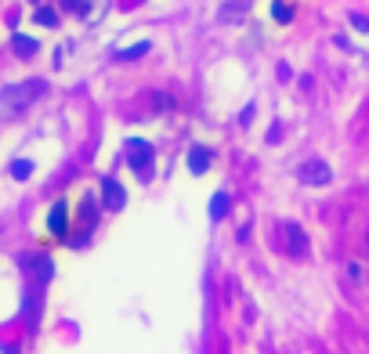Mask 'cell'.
<instances>
[{"instance_id":"6da1fadb","label":"cell","mask_w":369,"mask_h":354,"mask_svg":"<svg viewBox=\"0 0 369 354\" xmlns=\"http://www.w3.org/2000/svg\"><path fill=\"white\" fill-rule=\"evenodd\" d=\"M44 91H47V80H22V84H8L4 91H0V120H19Z\"/></svg>"},{"instance_id":"7a4b0ae2","label":"cell","mask_w":369,"mask_h":354,"mask_svg":"<svg viewBox=\"0 0 369 354\" xmlns=\"http://www.w3.org/2000/svg\"><path fill=\"white\" fill-rule=\"evenodd\" d=\"M152 159H156V152H152L149 141H141V138L127 141V167H131L138 177H149L152 174Z\"/></svg>"},{"instance_id":"3957f363","label":"cell","mask_w":369,"mask_h":354,"mask_svg":"<svg viewBox=\"0 0 369 354\" xmlns=\"http://www.w3.org/2000/svg\"><path fill=\"white\" fill-rule=\"evenodd\" d=\"M282 243H286V253L297 257V261L308 257V235H304V228H300L297 221H286L282 224Z\"/></svg>"},{"instance_id":"277c9868","label":"cell","mask_w":369,"mask_h":354,"mask_svg":"<svg viewBox=\"0 0 369 354\" xmlns=\"http://www.w3.org/2000/svg\"><path fill=\"white\" fill-rule=\"evenodd\" d=\"M22 268L37 279V286L51 282V275H55V264H51V257H47V253H29V257H22Z\"/></svg>"},{"instance_id":"5b68a950","label":"cell","mask_w":369,"mask_h":354,"mask_svg":"<svg viewBox=\"0 0 369 354\" xmlns=\"http://www.w3.org/2000/svg\"><path fill=\"white\" fill-rule=\"evenodd\" d=\"M300 181L315 185V188H326L333 181V170H330V163H323V159H308V163L300 167Z\"/></svg>"},{"instance_id":"8992f818","label":"cell","mask_w":369,"mask_h":354,"mask_svg":"<svg viewBox=\"0 0 369 354\" xmlns=\"http://www.w3.org/2000/svg\"><path fill=\"white\" fill-rule=\"evenodd\" d=\"M102 206L112 214L127 206V192H123V185L116 181V177H102Z\"/></svg>"},{"instance_id":"52a82bcc","label":"cell","mask_w":369,"mask_h":354,"mask_svg":"<svg viewBox=\"0 0 369 354\" xmlns=\"http://www.w3.org/2000/svg\"><path fill=\"white\" fill-rule=\"evenodd\" d=\"M47 228H51V235L66 239V232H69V206L66 203H55L51 206V214H47Z\"/></svg>"},{"instance_id":"ba28073f","label":"cell","mask_w":369,"mask_h":354,"mask_svg":"<svg viewBox=\"0 0 369 354\" xmlns=\"http://www.w3.org/2000/svg\"><path fill=\"white\" fill-rule=\"evenodd\" d=\"M188 170L192 174H206V170H210V149L192 145V149H188Z\"/></svg>"},{"instance_id":"9c48e42d","label":"cell","mask_w":369,"mask_h":354,"mask_svg":"<svg viewBox=\"0 0 369 354\" xmlns=\"http://www.w3.org/2000/svg\"><path fill=\"white\" fill-rule=\"evenodd\" d=\"M11 51L19 55V58H33V55L40 51V44H37L33 37H26V33H15V37H11Z\"/></svg>"},{"instance_id":"30bf717a","label":"cell","mask_w":369,"mask_h":354,"mask_svg":"<svg viewBox=\"0 0 369 354\" xmlns=\"http://www.w3.org/2000/svg\"><path fill=\"white\" fill-rule=\"evenodd\" d=\"M243 15H246V0H232V4H224L221 22H239Z\"/></svg>"},{"instance_id":"8fae6325","label":"cell","mask_w":369,"mask_h":354,"mask_svg":"<svg viewBox=\"0 0 369 354\" xmlns=\"http://www.w3.org/2000/svg\"><path fill=\"white\" fill-rule=\"evenodd\" d=\"M228 206H232V199L224 196V192H217V196L210 199V221H221L224 214H228Z\"/></svg>"},{"instance_id":"7c38bea8","label":"cell","mask_w":369,"mask_h":354,"mask_svg":"<svg viewBox=\"0 0 369 354\" xmlns=\"http://www.w3.org/2000/svg\"><path fill=\"white\" fill-rule=\"evenodd\" d=\"M141 55H149V44H134V47H123V51H116V62H134Z\"/></svg>"},{"instance_id":"4fadbf2b","label":"cell","mask_w":369,"mask_h":354,"mask_svg":"<svg viewBox=\"0 0 369 354\" xmlns=\"http://www.w3.org/2000/svg\"><path fill=\"white\" fill-rule=\"evenodd\" d=\"M271 19H276V22H294V8L282 4V0H276V4H271Z\"/></svg>"},{"instance_id":"5bb4252c","label":"cell","mask_w":369,"mask_h":354,"mask_svg":"<svg viewBox=\"0 0 369 354\" xmlns=\"http://www.w3.org/2000/svg\"><path fill=\"white\" fill-rule=\"evenodd\" d=\"M29 174H33V163H29V159H15V163H11V177H15V181H26Z\"/></svg>"},{"instance_id":"9a60e30c","label":"cell","mask_w":369,"mask_h":354,"mask_svg":"<svg viewBox=\"0 0 369 354\" xmlns=\"http://www.w3.org/2000/svg\"><path fill=\"white\" fill-rule=\"evenodd\" d=\"M344 275H348V282H355V286H362V282H366V268H362L359 261H351V264L344 268Z\"/></svg>"},{"instance_id":"2e32d148","label":"cell","mask_w":369,"mask_h":354,"mask_svg":"<svg viewBox=\"0 0 369 354\" xmlns=\"http://www.w3.org/2000/svg\"><path fill=\"white\" fill-rule=\"evenodd\" d=\"M94 221H98V206H94V199H84V232L94 228Z\"/></svg>"},{"instance_id":"e0dca14e","label":"cell","mask_w":369,"mask_h":354,"mask_svg":"<svg viewBox=\"0 0 369 354\" xmlns=\"http://www.w3.org/2000/svg\"><path fill=\"white\" fill-rule=\"evenodd\" d=\"M152 109L156 112H167V109H174V98H170V94H163V91H156L152 94Z\"/></svg>"},{"instance_id":"ac0fdd59","label":"cell","mask_w":369,"mask_h":354,"mask_svg":"<svg viewBox=\"0 0 369 354\" xmlns=\"http://www.w3.org/2000/svg\"><path fill=\"white\" fill-rule=\"evenodd\" d=\"M37 22H40V26H51V29H55V26H58V15H55L51 8H37Z\"/></svg>"},{"instance_id":"d6986e66","label":"cell","mask_w":369,"mask_h":354,"mask_svg":"<svg viewBox=\"0 0 369 354\" xmlns=\"http://www.w3.org/2000/svg\"><path fill=\"white\" fill-rule=\"evenodd\" d=\"M351 26L362 29V33H369V19H366V15H351Z\"/></svg>"},{"instance_id":"ffe728a7","label":"cell","mask_w":369,"mask_h":354,"mask_svg":"<svg viewBox=\"0 0 369 354\" xmlns=\"http://www.w3.org/2000/svg\"><path fill=\"white\" fill-rule=\"evenodd\" d=\"M239 120H243V127H250V120H253V105H246V109H243V116H239Z\"/></svg>"}]
</instances>
